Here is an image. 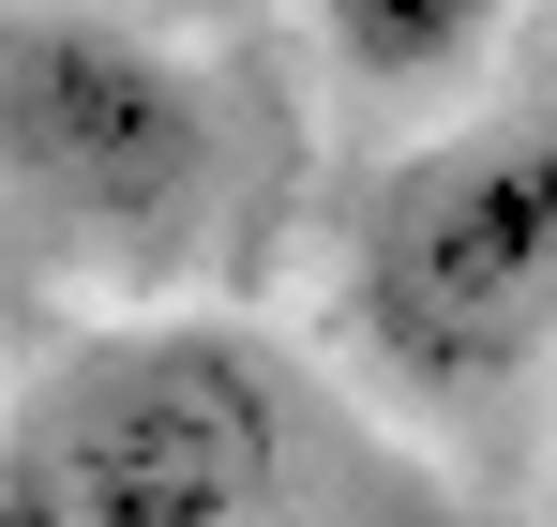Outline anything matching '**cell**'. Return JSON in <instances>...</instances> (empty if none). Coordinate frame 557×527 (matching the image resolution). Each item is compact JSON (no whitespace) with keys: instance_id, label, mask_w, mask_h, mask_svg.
Masks as SVG:
<instances>
[{"instance_id":"6da1fadb","label":"cell","mask_w":557,"mask_h":527,"mask_svg":"<svg viewBox=\"0 0 557 527\" xmlns=\"http://www.w3.org/2000/svg\"><path fill=\"white\" fill-rule=\"evenodd\" d=\"M286 377L211 317L76 332L0 407V527H272Z\"/></svg>"},{"instance_id":"7a4b0ae2","label":"cell","mask_w":557,"mask_h":527,"mask_svg":"<svg viewBox=\"0 0 557 527\" xmlns=\"http://www.w3.org/2000/svg\"><path fill=\"white\" fill-rule=\"evenodd\" d=\"M347 302L392 392L482 407L557 332V121H453L392 151L347 242Z\"/></svg>"},{"instance_id":"3957f363","label":"cell","mask_w":557,"mask_h":527,"mask_svg":"<svg viewBox=\"0 0 557 527\" xmlns=\"http://www.w3.org/2000/svg\"><path fill=\"white\" fill-rule=\"evenodd\" d=\"M211 167H226V121L166 30H136L106 0L0 15V181L30 211H61L76 242H121V257H166Z\"/></svg>"},{"instance_id":"277c9868","label":"cell","mask_w":557,"mask_h":527,"mask_svg":"<svg viewBox=\"0 0 557 527\" xmlns=\"http://www.w3.org/2000/svg\"><path fill=\"white\" fill-rule=\"evenodd\" d=\"M512 0H317V46L347 61V90H453L497 46Z\"/></svg>"},{"instance_id":"5b68a950","label":"cell","mask_w":557,"mask_h":527,"mask_svg":"<svg viewBox=\"0 0 557 527\" xmlns=\"http://www.w3.org/2000/svg\"><path fill=\"white\" fill-rule=\"evenodd\" d=\"M543 527H557V482H543Z\"/></svg>"}]
</instances>
